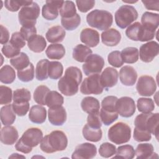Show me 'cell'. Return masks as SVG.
I'll use <instances>...</instances> for the list:
<instances>
[{"label":"cell","instance_id":"39","mask_svg":"<svg viewBox=\"0 0 159 159\" xmlns=\"http://www.w3.org/2000/svg\"><path fill=\"white\" fill-rule=\"evenodd\" d=\"M63 102V97L56 91H50L46 98V105L48 107L61 106Z\"/></svg>","mask_w":159,"mask_h":159},{"label":"cell","instance_id":"21","mask_svg":"<svg viewBox=\"0 0 159 159\" xmlns=\"http://www.w3.org/2000/svg\"><path fill=\"white\" fill-rule=\"evenodd\" d=\"M120 39L121 35L120 32L114 28L107 29L101 34V41L106 46H116L120 42Z\"/></svg>","mask_w":159,"mask_h":159},{"label":"cell","instance_id":"33","mask_svg":"<svg viewBox=\"0 0 159 159\" xmlns=\"http://www.w3.org/2000/svg\"><path fill=\"white\" fill-rule=\"evenodd\" d=\"M120 54L123 61L126 63H134L139 60V52L135 47H126L122 50Z\"/></svg>","mask_w":159,"mask_h":159},{"label":"cell","instance_id":"32","mask_svg":"<svg viewBox=\"0 0 159 159\" xmlns=\"http://www.w3.org/2000/svg\"><path fill=\"white\" fill-rule=\"evenodd\" d=\"M92 54V50L89 47L78 44L74 48L73 51V58L79 62H84L86 58Z\"/></svg>","mask_w":159,"mask_h":159},{"label":"cell","instance_id":"46","mask_svg":"<svg viewBox=\"0 0 159 159\" xmlns=\"http://www.w3.org/2000/svg\"><path fill=\"white\" fill-rule=\"evenodd\" d=\"M117 99L118 98L114 96H108L105 97L101 102V109L109 112H117L116 102Z\"/></svg>","mask_w":159,"mask_h":159},{"label":"cell","instance_id":"15","mask_svg":"<svg viewBox=\"0 0 159 159\" xmlns=\"http://www.w3.org/2000/svg\"><path fill=\"white\" fill-rule=\"evenodd\" d=\"M97 153L96 147L90 143H83L78 145L73 152L71 158L90 159L94 158Z\"/></svg>","mask_w":159,"mask_h":159},{"label":"cell","instance_id":"23","mask_svg":"<svg viewBox=\"0 0 159 159\" xmlns=\"http://www.w3.org/2000/svg\"><path fill=\"white\" fill-rule=\"evenodd\" d=\"M142 25L147 29L156 31L159 25V14L150 12H145L141 17Z\"/></svg>","mask_w":159,"mask_h":159},{"label":"cell","instance_id":"13","mask_svg":"<svg viewBox=\"0 0 159 159\" xmlns=\"http://www.w3.org/2000/svg\"><path fill=\"white\" fill-rule=\"evenodd\" d=\"M116 111L123 117H130L135 112V104L134 100L127 96L118 99L116 102Z\"/></svg>","mask_w":159,"mask_h":159},{"label":"cell","instance_id":"12","mask_svg":"<svg viewBox=\"0 0 159 159\" xmlns=\"http://www.w3.org/2000/svg\"><path fill=\"white\" fill-rule=\"evenodd\" d=\"M136 89L140 95L143 96H150L155 92L157 84L153 77L144 75L139 78Z\"/></svg>","mask_w":159,"mask_h":159},{"label":"cell","instance_id":"37","mask_svg":"<svg viewBox=\"0 0 159 159\" xmlns=\"http://www.w3.org/2000/svg\"><path fill=\"white\" fill-rule=\"evenodd\" d=\"M63 71V67L62 64L57 61H52L48 62V77L53 80L59 79Z\"/></svg>","mask_w":159,"mask_h":159},{"label":"cell","instance_id":"47","mask_svg":"<svg viewBox=\"0 0 159 159\" xmlns=\"http://www.w3.org/2000/svg\"><path fill=\"white\" fill-rule=\"evenodd\" d=\"M116 153V147L114 145L109 142L102 143L99 149V155L104 158H109Z\"/></svg>","mask_w":159,"mask_h":159},{"label":"cell","instance_id":"50","mask_svg":"<svg viewBox=\"0 0 159 159\" xmlns=\"http://www.w3.org/2000/svg\"><path fill=\"white\" fill-rule=\"evenodd\" d=\"M12 89L6 86H0V104L1 105L7 104L12 101Z\"/></svg>","mask_w":159,"mask_h":159},{"label":"cell","instance_id":"38","mask_svg":"<svg viewBox=\"0 0 159 159\" xmlns=\"http://www.w3.org/2000/svg\"><path fill=\"white\" fill-rule=\"evenodd\" d=\"M50 91V89L47 86L40 85L37 86L34 93L35 102L40 105H46V98Z\"/></svg>","mask_w":159,"mask_h":159},{"label":"cell","instance_id":"11","mask_svg":"<svg viewBox=\"0 0 159 159\" xmlns=\"http://www.w3.org/2000/svg\"><path fill=\"white\" fill-rule=\"evenodd\" d=\"M104 66V60L102 57L98 54H91L85 60L82 68L84 74L89 76L101 73Z\"/></svg>","mask_w":159,"mask_h":159},{"label":"cell","instance_id":"44","mask_svg":"<svg viewBox=\"0 0 159 159\" xmlns=\"http://www.w3.org/2000/svg\"><path fill=\"white\" fill-rule=\"evenodd\" d=\"M17 77L23 82H29L32 81L34 78V66L33 64L30 63L25 68L18 70Z\"/></svg>","mask_w":159,"mask_h":159},{"label":"cell","instance_id":"2","mask_svg":"<svg viewBox=\"0 0 159 159\" xmlns=\"http://www.w3.org/2000/svg\"><path fill=\"white\" fill-rule=\"evenodd\" d=\"M68 145V139L61 130H54L43 137L40 142V149L45 153H52L64 150Z\"/></svg>","mask_w":159,"mask_h":159},{"label":"cell","instance_id":"8","mask_svg":"<svg viewBox=\"0 0 159 159\" xmlns=\"http://www.w3.org/2000/svg\"><path fill=\"white\" fill-rule=\"evenodd\" d=\"M125 35L129 39L134 41L147 42L154 38L155 31L147 29L139 22H135L127 27Z\"/></svg>","mask_w":159,"mask_h":159},{"label":"cell","instance_id":"9","mask_svg":"<svg viewBox=\"0 0 159 159\" xmlns=\"http://www.w3.org/2000/svg\"><path fill=\"white\" fill-rule=\"evenodd\" d=\"M40 14V7L37 3L32 2L30 4L21 8L18 14L19 23L22 26L35 25Z\"/></svg>","mask_w":159,"mask_h":159},{"label":"cell","instance_id":"29","mask_svg":"<svg viewBox=\"0 0 159 159\" xmlns=\"http://www.w3.org/2000/svg\"><path fill=\"white\" fill-rule=\"evenodd\" d=\"M45 53L50 59L60 60L65 56V48L63 45L60 43H53L47 47L45 50Z\"/></svg>","mask_w":159,"mask_h":159},{"label":"cell","instance_id":"30","mask_svg":"<svg viewBox=\"0 0 159 159\" xmlns=\"http://www.w3.org/2000/svg\"><path fill=\"white\" fill-rule=\"evenodd\" d=\"M82 132L83 135L86 140L93 142L100 141L102 135V132L100 128H93L89 126L87 124L83 127Z\"/></svg>","mask_w":159,"mask_h":159},{"label":"cell","instance_id":"49","mask_svg":"<svg viewBox=\"0 0 159 159\" xmlns=\"http://www.w3.org/2000/svg\"><path fill=\"white\" fill-rule=\"evenodd\" d=\"M32 1H11L7 0L4 2V5L6 8L11 12L17 11L20 7H24L25 6L30 4Z\"/></svg>","mask_w":159,"mask_h":159},{"label":"cell","instance_id":"43","mask_svg":"<svg viewBox=\"0 0 159 159\" xmlns=\"http://www.w3.org/2000/svg\"><path fill=\"white\" fill-rule=\"evenodd\" d=\"M81 23V17L78 14L69 18H61V24L65 30H73L76 29Z\"/></svg>","mask_w":159,"mask_h":159},{"label":"cell","instance_id":"53","mask_svg":"<svg viewBox=\"0 0 159 159\" xmlns=\"http://www.w3.org/2000/svg\"><path fill=\"white\" fill-rule=\"evenodd\" d=\"M12 108L16 113L19 116H25L29 110V102H13L12 104Z\"/></svg>","mask_w":159,"mask_h":159},{"label":"cell","instance_id":"20","mask_svg":"<svg viewBox=\"0 0 159 159\" xmlns=\"http://www.w3.org/2000/svg\"><path fill=\"white\" fill-rule=\"evenodd\" d=\"M80 40L89 47H94L99 43V34L96 30L86 28L80 34Z\"/></svg>","mask_w":159,"mask_h":159},{"label":"cell","instance_id":"16","mask_svg":"<svg viewBox=\"0 0 159 159\" xmlns=\"http://www.w3.org/2000/svg\"><path fill=\"white\" fill-rule=\"evenodd\" d=\"M63 2V1H46V3L43 6L42 9L43 17L48 20L55 19L58 16V11Z\"/></svg>","mask_w":159,"mask_h":159},{"label":"cell","instance_id":"3","mask_svg":"<svg viewBox=\"0 0 159 159\" xmlns=\"http://www.w3.org/2000/svg\"><path fill=\"white\" fill-rule=\"evenodd\" d=\"M43 139L42 130L36 127L28 129L17 142L16 149L24 153H30L33 147L37 146Z\"/></svg>","mask_w":159,"mask_h":159},{"label":"cell","instance_id":"52","mask_svg":"<svg viewBox=\"0 0 159 159\" xmlns=\"http://www.w3.org/2000/svg\"><path fill=\"white\" fill-rule=\"evenodd\" d=\"M1 52L6 58H12L20 53V49L16 48L9 42L3 45Z\"/></svg>","mask_w":159,"mask_h":159},{"label":"cell","instance_id":"5","mask_svg":"<svg viewBox=\"0 0 159 159\" xmlns=\"http://www.w3.org/2000/svg\"><path fill=\"white\" fill-rule=\"evenodd\" d=\"M158 122L159 114L150 112L138 115L135 119L134 124L135 129L147 130L157 138Z\"/></svg>","mask_w":159,"mask_h":159},{"label":"cell","instance_id":"51","mask_svg":"<svg viewBox=\"0 0 159 159\" xmlns=\"http://www.w3.org/2000/svg\"><path fill=\"white\" fill-rule=\"evenodd\" d=\"M109 63L116 68H119L122 66L124 61L121 57V54L119 51L116 50L111 52L107 56Z\"/></svg>","mask_w":159,"mask_h":159},{"label":"cell","instance_id":"7","mask_svg":"<svg viewBox=\"0 0 159 159\" xmlns=\"http://www.w3.org/2000/svg\"><path fill=\"white\" fill-rule=\"evenodd\" d=\"M138 18V12L135 8L130 5L120 6L115 13L116 25L120 29H125Z\"/></svg>","mask_w":159,"mask_h":159},{"label":"cell","instance_id":"1","mask_svg":"<svg viewBox=\"0 0 159 159\" xmlns=\"http://www.w3.org/2000/svg\"><path fill=\"white\" fill-rule=\"evenodd\" d=\"M82 73L76 66L66 68L65 75L58 82L60 91L66 96H71L78 91V86L82 81Z\"/></svg>","mask_w":159,"mask_h":159},{"label":"cell","instance_id":"41","mask_svg":"<svg viewBox=\"0 0 159 159\" xmlns=\"http://www.w3.org/2000/svg\"><path fill=\"white\" fill-rule=\"evenodd\" d=\"M135 155V150L134 147L130 145H124L119 146L116 152V155L113 157V158H125V159H132L134 158Z\"/></svg>","mask_w":159,"mask_h":159},{"label":"cell","instance_id":"18","mask_svg":"<svg viewBox=\"0 0 159 159\" xmlns=\"http://www.w3.org/2000/svg\"><path fill=\"white\" fill-rule=\"evenodd\" d=\"M118 72L115 68L112 67L105 68L100 76L103 88L107 89L115 86L118 81Z\"/></svg>","mask_w":159,"mask_h":159},{"label":"cell","instance_id":"58","mask_svg":"<svg viewBox=\"0 0 159 159\" xmlns=\"http://www.w3.org/2000/svg\"><path fill=\"white\" fill-rule=\"evenodd\" d=\"M20 32L25 40L28 41L32 37L36 35L37 29L35 25L22 26L20 30Z\"/></svg>","mask_w":159,"mask_h":159},{"label":"cell","instance_id":"22","mask_svg":"<svg viewBox=\"0 0 159 159\" xmlns=\"http://www.w3.org/2000/svg\"><path fill=\"white\" fill-rule=\"evenodd\" d=\"M19 134L17 129L11 125L2 127L1 131V142L8 145H13L18 139Z\"/></svg>","mask_w":159,"mask_h":159},{"label":"cell","instance_id":"34","mask_svg":"<svg viewBox=\"0 0 159 159\" xmlns=\"http://www.w3.org/2000/svg\"><path fill=\"white\" fill-rule=\"evenodd\" d=\"M10 63L17 71L25 68L30 63L29 57L24 52H20L17 56L12 58L10 60Z\"/></svg>","mask_w":159,"mask_h":159},{"label":"cell","instance_id":"19","mask_svg":"<svg viewBox=\"0 0 159 159\" xmlns=\"http://www.w3.org/2000/svg\"><path fill=\"white\" fill-rule=\"evenodd\" d=\"M119 78L120 82L125 86H132L135 84L137 73L135 70L131 66H124L119 71Z\"/></svg>","mask_w":159,"mask_h":159},{"label":"cell","instance_id":"17","mask_svg":"<svg viewBox=\"0 0 159 159\" xmlns=\"http://www.w3.org/2000/svg\"><path fill=\"white\" fill-rule=\"evenodd\" d=\"M49 122L54 125H62L66 120V112L62 106L49 107L48 111Z\"/></svg>","mask_w":159,"mask_h":159},{"label":"cell","instance_id":"60","mask_svg":"<svg viewBox=\"0 0 159 159\" xmlns=\"http://www.w3.org/2000/svg\"><path fill=\"white\" fill-rule=\"evenodd\" d=\"M9 40V32L6 27L1 25V39L0 43L2 45L7 43Z\"/></svg>","mask_w":159,"mask_h":159},{"label":"cell","instance_id":"24","mask_svg":"<svg viewBox=\"0 0 159 159\" xmlns=\"http://www.w3.org/2000/svg\"><path fill=\"white\" fill-rule=\"evenodd\" d=\"M47 117V111L45 107L40 105L33 106L29 114V118L31 122L35 124L43 123Z\"/></svg>","mask_w":159,"mask_h":159},{"label":"cell","instance_id":"27","mask_svg":"<svg viewBox=\"0 0 159 159\" xmlns=\"http://www.w3.org/2000/svg\"><path fill=\"white\" fill-rule=\"evenodd\" d=\"M81 107L83 111L88 114L99 112L100 109L99 101L92 96H87L83 99Z\"/></svg>","mask_w":159,"mask_h":159},{"label":"cell","instance_id":"35","mask_svg":"<svg viewBox=\"0 0 159 159\" xmlns=\"http://www.w3.org/2000/svg\"><path fill=\"white\" fill-rule=\"evenodd\" d=\"M16 79L15 70L9 65H5L0 70V81L4 84L12 83Z\"/></svg>","mask_w":159,"mask_h":159},{"label":"cell","instance_id":"54","mask_svg":"<svg viewBox=\"0 0 159 159\" xmlns=\"http://www.w3.org/2000/svg\"><path fill=\"white\" fill-rule=\"evenodd\" d=\"M87 124L93 128L99 129L102 126L99 112L89 114L87 118Z\"/></svg>","mask_w":159,"mask_h":159},{"label":"cell","instance_id":"14","mask_svg":"<svg viewBox=\"0 0 159 159\" xmlns=\"http://www.w3.org/2000/svg\"><path fill=\"white\" fill-rule=\"evenodd\" d=\"M159 53V45L155 41H150L141 45L139 50L140 60L145 63L151 62Z\"/></svg>","mask_w":159,"mask_h":159},{"label":"cell","instance_id":"48","mask_svg":"<svg viewBox=\"0 0 159 159\" xmlns=\"http://www.w3.org/2000/svg\"><path fill=\"white\" fill-rule=\"evenodd\" d=\"M100 118L102 123L105 125H109L116 120L118 118L119 114L117 112H109L101 109L100 110Z\"/></svg>","mask_w":159,"mask_h":159},{"label":"cell","instance_id":"57","mask_svg":"<svg viewBox=\"0 0 159 159\" xmlns=\"http://www.w3.org/2000/svg\"><path fill=\"white\" fill-rule=\"evenodd\" d=\"M76 6L81 12H86L91 9L95 4V1L93 0H77Z\"/></svg>","mask_w":159,"mask_h":159},{"label":"cell","instance_id":"56","mask_svg":"<svg viewBox=\"0 0 159 159\" xmlns=\"http://www.w3.org/2000/svg\"><path fill=\"white\" fill-rule=\"evenodd\" d=\"M134 139L137 142H145L149 141L151 138V133L147 130H142L134 129Z\"/></svg>","mask_w":159,"mask_h":159},{"label":"cell","instance_id":"40","mask_svg":"<svg viewBox=\"0 0 159 159\" xmlns=\"http://www.w3.org/2000/svg\"><path fill=\"white\" fill-rule=\"evenodd\" d=\"M61 18H69L76 14L75 3L71 1H65L59 10Z\"/></svg>","mask_w":159,"mask_h":159},{"label":"cell","instance_id":"31","mask_svg":"<svg viewBox=\"0 0 159 159\" xmlns=\"http://www.w3.org/2000/svg\"><path fill=\"white\" fill-rule=\"evenodd\" d=\"M153 147L151 143H140L135 151L137 158H152L154 157Z\"/></svg>","mask_w":159,"mask_h":159},{"label":"cell","instance_id":"28","mask_svg":"<svg viewBox=\"0 0 159 159\" xmlns=\"http://www.w3.org/2000/svg\"><path fill=\"white\" fill-rule=\"evenodd\" d=\"M1 120L4 125H11L16 120V113L14 112L12 105L7 104L1 107L0 111Z\"/></svg>","mask_w":159,"mask_h":159},{"label":"cell","instance_id":"26","mask_svg":"<svg viewBox=\"0 0 159 159\" xmlns=\"http://www.w3.org/2000/svg\"><path fill=\"white\" fill-rule=\"evenodd\" d=\"M27 46L31 51L35 53H40L45 50L47 42L42 35L36 34L27 41Z\"/></svg>","mask_w":159,"mask_h":159},{"label":"cell","instance_id":"25","mask_svg":"<svg viewBox=\"0 0 159 159\" xmlns=\"http://www.w3.org/2000/svg\"><path fill=\"white\" fill-rule=\"evenodd\" d=\"M65 35V30L62 27L55 25L50 27L47 30L45 34V37L48 42L50 43H57L62 42Z\"/></svg>","mask_w":159,"mask_h":159},{"label":"cell","instance_id":"45","mask_svg":"<svg viewBox=\"0 0 159 159\" xmlns=\"http://www.w3.org/2000/svg\"><path fill=\"white\" fill-rule=\"evenodd\" d=\"M31 99L30 92L25 88L16 89L13 93V102H29Z\"/></svg>","mask_w":159,"mask_h":159},{"label":"cell","instance_id":"42","mask_svg":"<svg viewBox=\"0 0 159 159\" xmlns=\"http://www.w3.org/2000/svg\"><path fill=\"white\" fill-rule=\"evenodd\" d=\"M138 111L142 113H150L155 109V104L151 98H140L137 100Z\"/></svg>","mask_w":159,"mask_h":159},{"label":"cell","instance_id":"59","mask_svg":"<svg viewBox=\"0 0 159 159\" xmlns=\"http://www.w3.org/2000/svg\"><path fill=\"white\" fill-rule=\"evenodd\" d=\"M142 2L144 4L145 7L148 10L152 11H158V5L159 1H146L142 0Z\"/></svg>","mask_w":159,"mask_h":159},{"label":"cell","instance_id":"10","mask_svg":"<svg viewBox=\"0 0 159 159\" xmlns=\"http://www.w3.org/2000/svg\"><path fill=\"white\" fill-rule=\"evenodd\" d=\"M103 90L104 88L98 73L89 75L84 78L80 86V91L83 94H100Z\"/></svg>","mask_w":159,"mask_h":159},{"label":"cell","instance_id":"6","mask_svg":"<svg viewBox=\"0 0 159 159\" xmlns=\"http://www.w3.org/2000/svg\"><path fill=\"white\" fill-rule=\"evenodd\" d=\"M131 137L130 127L125 123L119 122L108 130V139L112 142L119 145L129 142Z\"/></svg>","mask_w":159,"mask_h":159},{"label":"cell","instance_id":"55","mask_svg":"<svg viewBox=\"0 0 159 159\" xmlns=\"http://www.w3.org/2000/svg\"><path fill=\"white\" fill-rule=\"evenodd\" d=\"M9 42L19 49L23 48L25 45V40L20 32H14L11 35Z\"/></svg>","mask_w":159,"mask_h":159},{"label":"cell","instance_id":"36","mask_svg":"<svg viewBox=\"0 0 159 159\" xmlns=\"http://www.w3.org/2000/svg\"><path fill=\"white\" fill-rule=\"evenodd\" d=\"M48 62L49 61L47 59H42L38 61L35 68V77L37 80L43 81L48 78Z\"/></svg>","mask_w":159,"mask_h":159},{"label":"cell","instance_id":"4","mask_svg":"<svg viewBox=\"0 0 159 159\" xmlns=\"http://www.w3.org/2000/svg\"><path fill=\"white\" fill-rule=\"evenodd\" d=\"M88 25L100 30H107L112 24L113 17L111 12L105 10L95 9L86 16Z\"/></svg>","mask_w":159,"mask_h":159}]
</instances>
